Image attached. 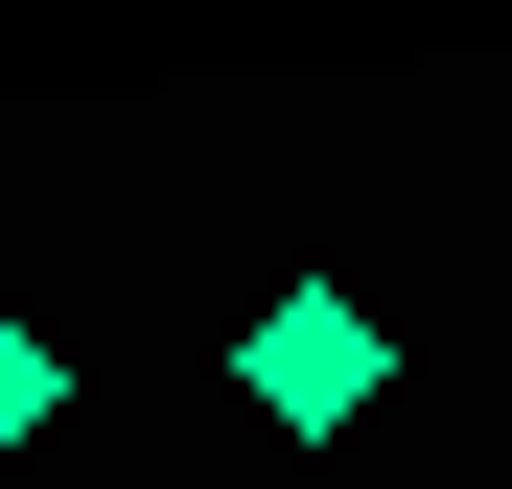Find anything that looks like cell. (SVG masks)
Here are the masks:
<instances>
[{"label":"cell","instance_id":"7a4b0ae2","mask_svg":"<svg viewBox=\"0 0 512 489\" xmlns=\"http://www.w3.org/2000/svg\"><path fill=\"white\" fill-rule=\"evenodd\" d=\"M47 396H70V350H47L24 303H0V443H47Z\"/></svg>","mask_w":512,"mask_h":489},{"label":"cell","instance_id":"6da1fadb","mask_svg":"<svg viewBox=\"0 0 512 489\" xmlns=\"http://www.w3.org/2000/svg\"><path fill=\"white\" fill-rule=\"evenodd\" d=\"M233 396H256V420H280V443H350L373 396H396V326H373L350 280H280V303L233 326Z\"/></svg>","mask_w":512,"mask_h":489}]
</instances>
